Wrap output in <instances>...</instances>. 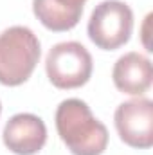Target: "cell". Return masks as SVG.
Returning <instances> with one entry per match:
<instances>
[{"instance_id": "obj_1", "label": "cell", "mask_w": 153, "mask_h": 155, "mask_svg": "<svg viewBox=\"0 0 153 155\" xmlns=\"http://www.w3.org/2000/svg\"><path fill=\"white\" fill-rule=\"evenodd\" d=\"M56 130L72 155H103L108 130L81 99H65L56 110Z\"/></svg>"}, {"instance_id": "obj_2", "label": "cell", "mask_w": 153, "mask_h": 155, "mask_svg": "<svg viewBox=\"0 0 153 155\" xmlns=\"http://www.w3.org/2000/svg\"><path fill=\"white\" fill-rule=\"evenodd\" d=\"M41 47L36 35L24 25H13L0 33V83L18 87L34 72Z\"/></svg>"}, {"instance_id": "obj_3", "label": "cell", "mask_w": 153, "mask_h": 155, "mask_svg": "<svg viewBox=\"0 0 153 155\" xmlns=\"http://www.w3.org/2000/svg\"><path fill=\"white\" fill-rule=\"evenodd\" d=\"M133 31V11L121 0L97 4L88 20V38L103 51H115L128 43Z\"/></svg>"}, {"instance_id": "obj_4", "label": "cell", "mask_w": 153, "mask_h": 155, "mask_svg": "<svg viewBox=\"0 0 153 155\" xmlns=\"http://www.w3.org/2000/svg\"><path fill=\"white\" fill-rule=\"evenodd\" d=\"M94 61L90 52L79 41H61L54 45L45 60L49 81L56 88H79L92 76Z\"/></svg>"}, {"instance_id": "obj_5", "label": "cell", "mask_w": 153, "mask_h": 155, "mask_svg": "<svg viewBox=\"0 0 153 155\" xmlns=\"http://www.w3.org/2000/svg\"><path fill=\"white\" fill-rule=\"evenodd\" d=\"M115 128L121 141L137 150L153 146V101L137 97L124 101L115 110Z\"/></svg>"}, {"instance_id": "obj_6", "label": "cell", "mask_w": 153, "mask_h": 155, "mask_svg": "<svg viewBox=\"0 0 153 155\" xmlns=\"http://www.w3.org/2000/svg\"><path fill=\"white\" fill-rule=\"evenodd\" d=\"M4 144L16 155H34L47 143V126L34 114H16L4 126Z\"/></svg>"}, {"instance_id": "obj_7", "label": "cell", "mask_w": 153, "mask_h": 155, "mask_svg": "<svg viewBox=\"0 0 153 155\" xmlns=\"http://www.w3.org/2000/svg\"><path fill=\"white\" fill-rule=\"evenodd\" d=\"M112 79L117 90L128 96H142L153 81L151 61L139 52H126L114 65Z\"/></svg>"}, {"instance_id": "obj_8", "label": "cell", "mask_w": 153, "mask_h": 155, "mask_svg": "<svg viewBox=\"0 0 153 155\" xmlns=\"http://www.w3.org/2000/svg\"><path fill=\"white\" fill-rule=\"evenodd\" d=\"M33 13L43 27L54 33L74 29L83 15V9L69 7L58 0H33Z\"/></svg>"}, {"instance_id": "obj_9", "label": "cell", "mask_w": 153, "mask_h": 155, "mask_svg": "<svg viewBox=\"0 0 153 155\" xmlns=\"http://www.w3.org/2000/svg\"><path fill=\"white\" fill-rule=\"evenodd\" d=\"M150 20H151V15H148V16H146L144 27H142V41H144V47H146V51H153L151 45H150V41H148V25H150Z\"/></svg>"}, {"instance_id": "obj_10", "label": "cell", "mask_w": 153, "mask_h": 155, "mask_svg": "<svg viewBox=\"0 0 153 155\" xmlns=\"http://www.w3.org/2000/svg\"><path fill=\"white\" fill-rule=\"evenodd\" d=\"M58 2H61V4H65V5H69V7L83 9V5H85V2H86V0H58Z\"/></svg>"}, {"instance_id": "obj_11", "label": "cell", "mask_w": 153, "mask_h": 155, "mask_svg": "<svg viewBox=\"0 0 153 155\" xmlns=\"http://www.w3.org/2000/svg\"><path fill=\"white\" fill-rule=\"evenodd\" d=\"M0 114H2V103H0Z\"/></svg>"}]
</instances>
